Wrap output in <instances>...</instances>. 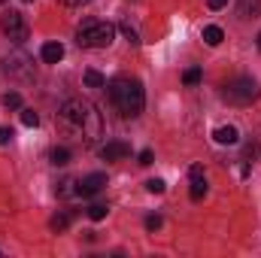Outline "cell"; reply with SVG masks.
<instances>
[{"label":"cell","instance_id":"27","mask_svg":"<svg viewBox=\"0 0 261 258\" xmlns=\"http://www.w3.org/2000/svg\"><path fill=\"white\" fill-rule=\"evenodd\" d=\"M210 3V9H222V6H228V0H206Z\"/></svg>","mask_w":261,"mask_h":258},{"label":"cell","instance_id":"2","mask_svg":"<svg viewBox=\"0 0 261 258\" xmlns=\"http://www.w3.org/2000/svg\"><path fill=\"white\" fill-rule=\"evenodd\" d=\"M107 94H110V100H113V107H116V113L122 119H137L143 113V107H146V91H143L140 79H134V76L110 79Z\"/></svg>","mask_w":261,"mask_h":258},{"label":"cell","instance_id":"22","mask_svg":"<svg viewBox=\"0 0 261 258\" xmlns=\"http://www.w3.org/2000/svg\"><path fill=\"white\" fill-rule=\"evenodd\" d=\"M73 186H76L73 179H64V183L58 186V194H61V197H67V194H76V189H73Z\"/></svg>","mask_w":261,"mask_h":258},{"label":"cell","instance_id":"23","mask_svg":"<svg viewBox=\"0 0 261 258\" xmlns=\"http://www.w3.org/2000/svg\"><path fill=\"white\" fill-rule=\"evenodd\" d=\"M161 228V216L155 213V216H146V231H158Z\"/></svg>","mask_w":261,"mask_h":258},{"label":"cell","instance_id":"19","mask_svg":"<svg viewBox=\"0 0 261 258\" xmlns=\"http://www.w3.org/2000/svg\"><path fill=\"white\" fill-rule=\"evenodd\" d=\"M21 125H28V128H37V125H40V116H37L34 110H21Z\"/></svg>","mask_w":261,"mask_h":258},{"label":"cell","instance_id":"7","mask_svg":"<svg viewBox=\"0 0 261 258\" xmlns=\"http://www.w3.org/2000/svg\"><path fill=\"white\" fill-rule=\"evenodd\" d=\"M103 189H107V173H88L76 183V194H82V197H94Z\"/></svg>","mask_w":261,"mask_h":258},{"label":"cell","instance_id":"31","mask_svg":"<svg viewBox=\"0 0 261 258\" xmlns=\"http://www.w3.org/2000/svg\"><path fill=\"white\" fill-rule=\"evenodd\" d=\"M0 3H6V0H0Z\"/></svg>","mask_w":261,"mask_h":258},{"label":"cell","instance_id":"4","mask_svg":"<svg viewBox=\"0 0 261 258\" xmlns=\"http://www.w3.org/2000/svg\"><path fill=\"white\" fill-rule=\"evenodd\" d=\"M222 94H225V100L234 104V107H249L252 100H258L261 88L252 76H234V79L225 82V91H222Z\"/></svg>","mask_w":261,"mask_h":258},{"label":"cell","instance_id":"10","mask_svg":"<svg viewBox=\"0 0 261 258\" xmlns=\"http://www.w3.org/2000/svg\"><path fill=\"white\" fill-rule=\"evenodd\" d=\"M213 137H216V143H222V146H234L237 140H240V134L234 125H222V128L213 131Z\"/></svg>","mask_w":261,"mask_h":258},{"label":"cell","instance_id":"21","mask_svg":"<svg viewBox=\"0 0 261 258\" xmlns=\"http://www.w3.org/2000/svg\"><path fill=\"white\" fill-rule=\"evenodd\" d=\"M119 31H122V34H125V40H128L130 46H137V43H140V37H137V31H134V28H130L128 21H125V24H122V28H119Z\"/></svg>","mask_w":261,"mask_h":258},{"label":"cell","instance_id":"14","mask_svg":"<svg viewBox=\"0 0 261 258\" xmlns=\"http://www.w3.org/2000/svg\"><path fill=\"white\" fill-rule=\"evenodd\" d=\"M189 194H192V200H203V194H206V179H203V176H195Z\"/></svg>","mask_w":261,"mask_h":258},{"label":"cell","instance_id":"12","mask_svg":"<svg viewBox=\"0 0 261 258\" xmlns=\"http://www.w3.org/2000/svg\"><path fill=\"white\" fill-rule=\"evenodd\" d=\"M49 158H52L55 167H64L67 161H70V149H67V146H55V149L49 152Z\"/></svg>","mask_w":261,"mask_h":258},{"label":"cell","instance_id":"25","mask_svg":"<svg viewBox=\"0 0 261 258\" xmlns=\"http://www.w3.org/2000/svg\"><path fill=\"white\" fill-rule=\"evenodd\" d=\"M58 3H61V6H70V9H73V6H85V3H91V0H58Z\"/></svg>","mask_w":261,"mask_h":258},{"label":"cell","instance_id":"9","mask_svg":"<svg viewBox=\"0 0 261 258\" xmlns=\"http://www.w3.org/2000/svg\"><path fill=\"white\" fill-rule=\"evenodd\" d=\"M40 58H43L46 64H58V61L64 58V46H61V43H46V46L40 49Z\"/></svg>","mask_w":261,"mask_h":258},{"label":"cell","instance_id":"5","mask_svg":"<svg viewBox=\"0 0 261 258\" xmlns=\"http://www.w3.org/2000/svg\"><path fill=\"white\" fill-rule=\"evenodd\" d=\"M3 70H6V76L28 82V79H34V58H31L28 52L15 49L12 55H6V61H3Z\"/></svg>","mask_w":261,"mask_h":258},{"label":"cell","instance_id":"1","mask_svg":"<svg viewBox=\"0 0 261 258\" xmlns=\"http://www.w3.org/2000/svg\"><path fill=\"white\" fill-rule=\"evenodd\" d=\"M58 125H61V131L67 137H73V140H79L85 146H91L103 134V119H100L97 107L91 100H85V97L64 100V107L58 113Z\"/></svg>","mask_w":261,"mask_h":258},{"label":"cell","instance_id":"29","mask_svg":"<svg viewBox=\"0 0 261 258\" xmlns=\"http://www.w3.org/2000/svg\"><path fill=\"white\" fill-rule=\"evenodd\" d=\"M258 49H261V34H258Z\"/></svg>","mask_w":261,"mask_h":258},{"label":"cell","instance_id":"8","mask_svg":"<svg viewBox=\"0 0 261 258\" xmlns=\"http://www.w3.org/2000/svg\"><path fill=\"white\" fill-rule=\"evenodd\" d=\"M128 155H130V146L122 143V140H113V143H107V146L100 149V158H103V161H122V158H128Z\"/></svg>","mask_w":261,"mask_h":258},{"label":"cell","instance_id":"20","mask_svg":"<svg viewBox=\"0 0 261 258\" xmlns=\"http://www.w3.org/2000/svg\"><path fill=\"white\" fill-rule=\"evenodd\" d=\"M164 189H167L164 179H149V183H146V192L149 194H164Z\"/></svg>","mask_w":261,"mask_h":258},{"label":"cell","instance_id":"17","mask_svg":"<svg viewBox=\"0 0 261 258\" xmlns=\"http://www.w3.org/2000/svg\"><path fill=\"white\" fill-rule=\"evenodd\" d=\"M49 225H52V231H58V234H61V231H67V228H70V213H58Z\"/></svg>","mask_w":261,"mask_h":258},{"label":"cell","instance_id":"11","mask_svg":"<svg viewBox=\"0 0 261 258\" xmlns=\"http://www.w3.org/2000/svg\"><path fill=\"white\" fill-rule=\"evenodd\" d=\"M225 40V31L219 28V24H210V28H203V43L206 46H219Z\"/></svg>","mask_w":261,"mask_h":258},{"label":"cell","instance_id":"24","mask_svg":"<svg viewBox=\"0 0 261 258\" xmlns=\"http://www.w3.org/2000/svg\"><path fill=\"white\" fill-rule=\"evenodd\" d=\"M152 161H155V155H152V149H143V152H140V164H143V167H149Z\"/></svg>","mask_w":261,"mask_h":258},{"label":"cell","instance_id":"26","mask_svg":"<svg viewBox=\"0 0 261 258\" xmlns=\"http://www.w3.org/2000/svg\"><path fill=\"white\" fill-rule=\"evenodd\" d=\"M15 134H12V128H0V143H9Z\"/></svg>","mask_w":261,"mask_h":258},{"label":"cell","instance_id":"18","mask_svg":"<svg viewBox=\"0 0 261 258\" xmlns=\"http://www.w3.org/2000/svg\"><path fill=\"white\" fill-rule=\"evenodd\" d=\"M3 107H6V110H18V107H21V94H18V91L3 94Z\"/></svg>","mask_w":261,"mask_h":258},{"label":"cell","instance_id":"30","mask_svg":"<svg viewBox=\"0 0 261 258\" xmlns=\"http://www.w3.org/2000/svg\"><path fill=\"white\" fill-rule=\"evenodd\" d=\"M24 3H31V0H24Z\"/></svg>","mask_w":261,"mask_h":258},{"label":"cell","instance_id":"28","mask_svg":"<svg viewBox=\"0 0 261 258\" xmlns=\"http://www.w3.org/2000/svg\"><path fill=\"white\" fill-rule=\"evenodd\" d=\"M189 173H192V179H195V176H203V167H200V164H192V170H189Z\"/></svg>","mask_w":261,"mask_h":258},{"label":"cell","instance_id":"15","mask_svg":"<svg viewBox=\"0 0 261 258\" xmlns=\"http://www.w3.org/2000/svg\"><path fill=\"white\" fill-rule=\"evenodd\" d=\"M107 213H110V203H91L88 207V219H94V222L107 219Z\"/></svg>","mask_w":261,"mask_h":258},{"label":"cell","instance_id":"13","mask_svg":"<svg viewBox=\"0 0 261 258\" xmlns=\"http://www.w3.org/2000/svg\"><path fill=\"white\" fill-rule=\"evenodd\" d=\"M82 79H85V85H88V88H103V85H107L103 73H97V70H85V76H82Z\"/></svg>","mask_w":261,"mask_h":258},{"label":"cell","instance_id":"16","mask_svg":"<svg viewBox=\"0 0 261 258\" xmlns=\"http://www.w3.org/2000/svg\"><path fill=\"white\" fill-rule=\"evenodd\" d=\"M200 76H203V70H200V67H189V70L182 73V82L192 88V85H197V82H200Z\"/></svg>","mask_w":261,"mask_h":258},{"label":"cell","instance_id":"3","mask_svg":"<svg viewBox=\"0 0 261 258\" xmlns=\"http://www.w3.org/2000/svg\"><path fill=\"white\" fill-rule=\"evenodd\" d=\"M113 37H116V28L110 21H100V18H88L76 31V43L82 49H103L113 43Z\"/></svg>","mask_w":261,"mask_h":258},{"label":"cell","instance_id":"6","mask_svg":"<svg viewBox=\"0 0 261 258\" xmlns=\"http://www.w3.org/2000/svg\"><path fill=\"white\" fill-rule=\"evenodd\" d=\"M0 28H3V34L12 40V43H24L28 40V21H24V15L21 12H15V9H9V12H3L0 15Z\"/></svg>","mask_w":261,"mask_h":258}]
</instances>
